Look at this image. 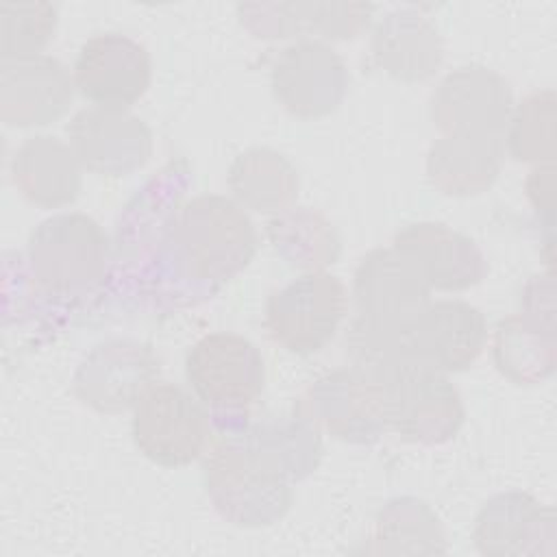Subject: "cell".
<instances>
[{
	"mask_svg": "<svg viewBox=\"0 0 557 557\" xmlns=\"http://www.w3.org/2000/svg\"><path fill=\"white\" fill-rule=\"evenodd\" d=\"M257 228L246 209L222 194H198L174 209L163 228V255L174 274L220 287L257 252Z\"/></svg>",
	"mask_w": 557,
	"mask_h": 557,
	"instance_id": "obj_1",
	"label": "cell"
},
{
	"mask_svg": "<svg viewBox=\"0 0 557 557\" xmlns=\"http://www.w3.org/2000/svg\"><path fill=\"white\" fill-rule=\"evenodd\" d=\"M202 476L211 505L235 527H270L294 500L292 481L246 437L215 442L205 457Z\"/></svg>",
	"mask_w": 557,
	"mask_h": 557,
	"instance_id": "obj_2",
	"label": "cell"
},
{
	"mask_svg": "<svg viewBox=\"0 0 557 557\" xmlns=\"http://www.w3.org/2000/svg\"><path fill=\"white\" fill-rule=\"evenodd\" d=\"M26 259L33 278L48 294H81L107 274L109 237L87 213H54L30 231Z\"/></svg>",
	"mask_w": 557,
	"mask_h": 557,
	"instance_id": "obj_3",
	"label": "cell"
},
{
	"mask_svg": "<svg viewBox=\"0 0 557 557\" xmlns=\"http://www.w3.org/2000/svg\"><path fill=\"white\" fill-rule=\"evenodd\" d=\"M346 309L348 294L335 274L302 272L268 296L263 326L268 337L287 352L313 355L335 337Z\"/></svg>",
	"mask_w": 557,
	"mask_h": 557,
	"instance_id": "obj_4",
	"label": "cell"
},
{
	"mask_svg": "<svg viewBox=\"0 0 557 557\" xmlns=\"http://www.w3.org/2000/svg\"><path fill=\"white\" fill-rule=\"evenodd\" d=\"M387 429L411 444L437 446L453 440L466 420L459 389L446 372L413 361L383 385Z\"/></svg>",
	"mask_w": 557,
	"mask_h": 557,
	"instance_id": "obj_5",
	"label": "cell"
},
{
	"mask_svg": "<svg viewBox=\"0 0 557 557\" xmlns=\"http://www.w3.org/2000/svg\"><path fill=\"white\" fill-rule=\"evenodd\" d=\"M131 435L137 450L152 463L181 468L207 450L211 422L196 394L176 383L157 381L133 407Z\"/></svg>",
	"mask_w": 557,
	"mask_h": 557,
	"instance_id": "obj_6",
	"label": "cell"
},
{
	"mask_svg": "<svg viewBox=\"0 0 557 557\" xmlns=\"http://www.w3.org/2000/svg\"><path fill=\"white\" fill-rule=\"evenodd\" d=\"M185 376L205 407L239 411L259 400L265 387V363L248 337L213 331L187 350Z\"/></svg>",
	"mask_w": 557,
	"mask_h": 557,
	"instance_id": "obj_7",
	"label": "cell"
},
{
	"mask_svg": "<svg viewBox=\"0 0 557 557\" xmlns=\"http://www.w3.org/2000/svg\"><path fill=\"white\" fill-rule=\"evenodd\" d=\"M344 59L322 39H296L270 65L274 100L294 117L315 120L333 113L348 91Z\"/></svg>",
	"mask_w": 557,
	"mask_h": 557,
	"instance_id": "obj_8",
	"label": "cell"
},
{
	"mask_svg": "<svg viewBox=\"0 0 557 557\" xmlns=\"http://www.w3.org/2000/svg\"><path fill=\"white\" fill-rule=\"evenodd\" d=\"M513 104L511 85L503 74L468 63L442 76L431 94L429 111L442 135L503 137Z\"/></svg>",
	"mask_w": 557,
	"mask_h": 557,
	"instance_id": "obj_9",
	"label": "cell"
},
{
	"mask_svg": "<svg viewBox=\"0 0 557 557\" xmlns=\"http://www.w3.org/2000/svg\"><path fill=\"white\" fill-rule=\"evenodd\" d=\"M161 359L139 339H107L78 363L72 387L78 400L100 413H122L159 381Z\"/></svg>",
	"mask_w": 557,
	"mask_h": 557,
	"instance_id": "obj_10",
	"label": "cell"
},
{
	"mask_svg": "<svg viewBox=\"0 0 557 557\" xmlns=\"http://www.w3.org/2000/svg\"><path fill=\"white\" fill-rule=\"evenodd\" d=\"M72 76L76 91L94 107L128 109L150 87L152 59L128 35L98 33L81 46Z\"/></svg>",
	"mask_w": 557,
	"mask_h": 557,
	"instance_id": "obj_11",
	"label": "cell"
},
{
	"mask_svg": "<svg viewBox=\"0 0 557 557\" xmlns=\"http://www.w3.org/2000/svg\"><path fill=\"white\" fill-rule=\"evenodd\" d=\"M298 405L320 429L346 444H374L389 431L381 385L350 366L320 376Z\"/></svg>",
	"mask_w": 557,
	"mask_h": 557,
	"instance_id": "obj_12",
	"label": "cell"
},
{
	"mask_svg": "<svg viewBox=\"0 0 557 557\" xmlns=\"http://www.w3.org/2000/svg\"><path fill=\"white\" fill-rule=\"evenodd\" d=\"M67 144L83 170L98 176H128L152 157V131L128 109L85 107L67 124Z\"/></svg>",
	"mask_w": 557,
	"mask_h": 557,
	"instance_id": "obj_13",
	"label": "cell"
},
{
	"mask_svg": "<svg viewBox=\"0 0 557 557\" xmlns=\"http://www.w3.org/2000/svg\"><path fill=\"white\" fill-rule=\"evenodd\" d=\"M350 296L357 315L407 329L431 302V287L403 252L387 246L359 259Z\"/></svg>",
	"mask_w": 557,
	"mask_h": 557,
	"instance_id": "obj_14",
	"label": "cell"
},
{
	"mask_svg": "<svg viewBox=\"0 0 557 557\" xmlns=\"http://www.w3.org/2000/svg\"><path fill=\"white\" fill-rule=\"evenodd\" d=\"M555 540L557 520L553 507L520 490L487 498L472 527L476 550L494 557L553 555Z\"/></svg>",
	"mask_w": 557,
	"mask_h": 557,
	"instance_id": "obj_15",
	"label": "cell"
},
{
	"mask_svg": "<svg viewBox=\"0 0 557 557\" xmlns=\"http://www.w3.org/2000/svg\"><path fill=\"white\" fill-rule=\"evenodd\" d=\"M392 246L418 268L431 292H463L487 276V261L476 242L444 222L405 224Z\"/></svg>",
	"mask_w": 557,
	"mask_h": 557,
	"instance_id": "obj_16",
	"label": "cell"
},
{
	"mask_svg": "<svg viewBox=\"0 0 557 557\" xmlns=\"http://www.w3.org/2000/svg\"><path fill=\"white\" fill-rule=\"evenodd\" d=\"M74 91V76L57 57L2 63L0 120L17 128L48 126L67 113Z\"/></svg>",
	"mask_w": 557,
	"mask_h": 557,
	"instance_id": "obj_17",
	"label": "cell"
},
{
	"mask_svg": "<svg viewBox=\"0 0 557 557\" xmlns=\"http://www.w3.org/2000/svg\"><path fill=\"white\" fill-rule=\"evenodd\" d=\"M418 361L442 372H463L487 342L485 313L468 300L446 298L429 302L407 326Z\"/></svg>",
	"mask_w": 557,
	"mask_h": 557,
	"instance_id": "obj_18",
	"label": "cell"
},
{
	"mask_svg": "<svg viewBox=\"0 0 557 557\" xmlns=\"http://www.w3.org/2000/svg\"><path fill=\"white\" fill-rule=\"evenodd\" d=\"M370 52L387 76L403 83H420L440 70L444 39L424 13L413 7H398L376 20Z\"/></svg>",
	"mask_w": 557,
	"mask_h": 557,
	"instance_id": "obj_19",
	"label": "cell"
},
{
	"mask_svg": "<svg viewBox=\"0 0 557 557\" xmlns=\"http://www.w3.org/2000/svg\"><path fill=\"white\" fill-rule=\"evenodd\" d=\"M9 174L24 200L41 209L72 205L83 189V165L72 146L54 135H30L13 152Z\"/></svg>",
	"mask_w": 557,
	"mask_h": 557,
	"instance_id": "obj_20",
	"label": "cell"
},
{
	"mask_svg": "<svg viewBox=\"0 0 557 557\" xmlns=\"http://www.w3.org/2000/svg\"><path fill=\"white\" fill-rule=\"evenodd\" d=\"M503 157L500 137L442 135L426 150V178L444 196H479L496 183Z\"/></svg>",
	"mask_w": 557,
	"mask_h": 557,
	"instance_id": "obj_21",
	"label": "cell"
},
{
	"mask_svg": "<svg viewBox=\"0 0 557 557\" xmlns=\"http://www.w3.org/2000/svg\"><path fill=\"white\" fill-rule=\"evenodd\" d=\"M226 185L233 200L244 209L278 215L296 205L300 178L296 165L283 152L255 146L231 161Z\"/></svg>",
	"mask_w": 557,
	"mask_h": 557,
	"instance_id": "obj_22",
	"label": "cell"
},
{
	"mask_svg": "<svg viewBox=\"0 0 557 557\" xmlns=\"http://www.w3.org/2000/svg\"><path fill=\"white\" fill-rule=\"evenodd\" d=\"M492 357L496 370L516 385H537L553 376L557 363L555 331H548L520 311L503 318L494 329Z\"/></svg>",
	"mask_w": 557,
	"mask_h": 557,
	"instance_id": "obj_23",
	"label": "cell"
},
{
	"mask_svg": "<svg viewBox=\"0 0 557 557\" xmlns=\"http://www.w3.org/2000/svg\"><path fill=\"white\" fill-rule=\"evenodd\" d=\"M265 235L278 257L302 272L324 270L342 252L333 222L311 207H292L265 224Z\"/></svg>",
	"mask_w": 557,
	"mask_h": 557,
	"instance_id": "obj_24",
	"label": "cell"
},
{
	"mask_svg": "<svg viewBox=\"0 0 557 557\" xmlns=\"http://www.w3.org/2000/svg\"><path fill=\"white\" fill-rule=\"evenodd\" d=\"M244 437L272 459L289 481L309 476L322 459L320 426L298 403L292 413L259 422Z\"/></svg>",
	"mask_w": 557,
	"mask_h": 557,
	"instance_id": "obj_25",
	"label": "cell"
},
{
	"mask_svg": "<svg viewBox=\"0 0 557 557\" xmlns=\"http://www.w3.org/2000/svg\"><path fill=\"white\" fill-rule=\"evenodd\" d=\"M374 553L444 555L446 535L437 513L416 496L392 498L374 522Z\"/></svg>",
	"mask_w": 557,
	"mask_h": 557,
	"instance_id": "obj_26",
	"label": "cell"
},
{
	"mask_svg": "<svg viewBox=\"0 0 557 557\" xmlns=\"http://www.w3.org/2000/svg\"><path fill=\"white\" fill-rule=\"evenodd\" d=\"M344 350L350 368L359 370L379 385H383L400 368L418 361L407 329L374 322L361 315L350 320L344 335Z\"/></svg>",
	"mask_w": 557,
	"mask_h": 557,
	"instance_id": "obj_27",
	"label": "cell"
},
{
	"mask_svg": "<svg viewBox=\"0 0 557 557\" xmlns=\"http://www.w3.org/2000/svg\"><path fill=\"white\" fill-rule=\"evenodd\" d=\"M555 89H537L513 104L505 144L511 159L520 163H553L555 157Z\"/></svg>",
	"mask_w": 557,
	"mask_h": 557,
	"instance_id": "obj_28",
	"label": "cell"
},
{
	"mask_svg": "<svg viewBox=\"0 0 557 557\" xmlns=\"http://www.w3.org/2000/svg\"><path fill=\"white\" fill-rule=\"evenodd\" d=\"M57 26L59 9L52 2H0L2 63L44 54Z\"/></svg>",
	"mask_w": 557,
	"mask_h": 557,
	"instance_id": "obj_29",
	"label": "cell"
},
{
	"mask_svg": "<svg viewBox=\"0 0 557 557\" xmlns=\"http://www.w3.org/2000/svg\"><path fill=\"white\" fill-rule=\"evenodd\" d=\"M374 9L370 2H305L307 33L335 41L355 39L370 26Z\"/></svg>",
	"mask_w": 557,
	"mask_h": 557,
	"instance_id": "obj_30",
	"label": "cell"
},
{
	"mask_svg": "<svg viewBox=\"0 0 557 557\" xmlns=\"http://www.w3.org/2000/svg\"><path fill=\"white\" fill-rule=\"evenodd\" d=\"M520 313L531 322L555 331V283L553 272L535 274L522 289Z\"/></svg>",
	"mask_w": 557,
	"mask_h": 557,
	"instance_id": "obj_31",
	"label": "cell"
},
{
	"mask_svg": "<svg viewBox=\"0 0 557 557\" xmlns=\"http://www.w3.org/2000/svg\"><path fill=\"white\" fill-rule=\"evenodd\" d=\"M524 194L537 213H546L553 218V163L535 165L527 181Z\"/></svg>",
	"mask_w": 557,
	"mask_h": 557,
	"instance_id": "obj_32",
	"label": "cell"
}]
</instances>
